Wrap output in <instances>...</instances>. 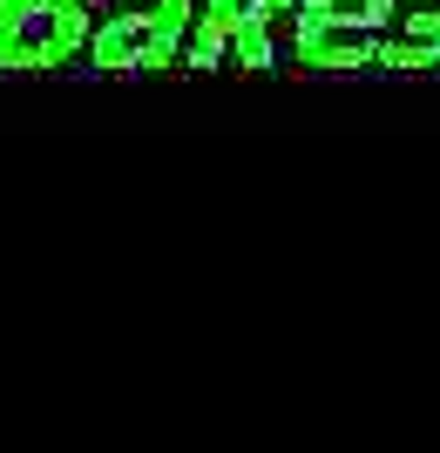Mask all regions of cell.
I'll use <instances>...</instances> for the list:
<instances>
[{
    "instance_id": "cell-1",
    "label": "cell",
    "mask_w": 440,
    "mask_h": 453,
    "mask_svg": "<svg viewBox=\"0 0 440 453\" xmlns=\"http://www.w3.org/2000/svg\"><path fill=\"white\" fill-rule=\"evenodd\" d=\"M89 7H27L0 14V75L7 68H61L68 55L89 48Z\"/></svg>"
},
{
    "instance_id": "cell-2",
    "label": "cell",
    "mask_w": 440,
    "mask_h": 453,
    "mask_svg": "<svg viewBox=\"0 0 440 453\" xmlns=\"http://www.w3.org/2000/svg\"><path fill=\"white\" fill-rule=\"evenodd\" d=\"M89 61L109 68V75H163L183 61V35L156 27V20H129V14H109L89 41Z\"/></svg>"
},
{
    "instance_id": "cell-3",
    "label": "cell",
    "mask_w": 440,
    "mask_h": 453,
    "mask_svg": "<svg viewBox=\"0 0 440 453\" xmlns=\"http://www.w3.org/2000/svg\"><path fill=\"white\" fill-rule=\"evenodd\" d=\"M298 7H305V0H244V14H237V68L271 75L278 61H291Z\"/></svg>"
},
{
    "instance_id": "cell-4",
    "label": "cell",
    "mask_w": 440,
    "mask_h": 453,
    "mask_svg": "<svg viewBox=\"0 0 440 453\" xmlns=\"http://www.w3.org/2000/svg\"><path fill=\"white\" fill-rule=\"evenodd\" d=\"M380 41L386 35H359V27H332V20L298 14L291 61H298V68H326V75H345V68H380Z\"/></svg>"
},
{
    "instance_id": "cell-5",
    "label": "cell",
    "mask_w": 440,
    "mask_h": 453,
    "mask_svg": "<svg viewBox=\"0 0 440 453\" xmlns=\"http://www.w3.org/2000/svg\"><path fill=\"white\" fill-rule=\"evenodd\" d=\"M237 14H244V0H204L190 20V41H183V68H224V61H237Z\"/></svg>"
},
{
    "instance_id": "cell-6",
    "label": "cell",
    "mask_w": 440,
    "mask_h": 453,
    "mask_svg": "<svg viewBox=\"0 0 440 453\" xmlns=\"http://www.w3.org/2000/svg\"><path fill=\"white\" fill-rule=\"evenodd\" d=\"M298 14L332 20V27H359V35H393V20H400V0H305Z\"/></svg>"
},
{
    "instance_id": "cell-7",
    "label": "cell",
    "mask_w": 440,
    "mask_h": 453,
    "mask_svg": "<svg viewBox=\"0 0 440 453\" xmlns=\"http://www.w3.org/2000/svg\"><path fill=\"white\" fill-rule=\"evenodd\" d=\"M380 68H440V27L393 20V35L380 41Z\"/></svg>"
},
{
    "instance_id": "cell-8",
    "label": "cell",
    "mask_w": 440,
    "mask_h": 453,
    "mask_svg": "<svg viewBox=\"0 0 440 453\" xmlns=\"http://www.w3.org/2000/svg\"><path fill=\"white\" fill-rule=\"evenodd\" d=\"M109 14H129V20H156V27H170V35H183V41H190L197 0H115Z\"/></svg>"
},
{
    "instance_id": "cell-9",
    "label": "cell",
    "mask_w": 440,
    "mask_h": 453,
    "mask_svg": "<svg viewBox=\"0 0 440 453\" xmlns=\"http://www.w3.org/2000/svg\"><path fill=\"white\" fill-rule=\"evenodd\" d=\"M400 20H413V27H440V0H400Z\"/></svg>"
},
{
    "instance_id": "cell-10",
    "label": "cell",
    "mask_w": 440,
    "mask_h": 453,
    "mask_svg": "<svg viewBox=\"0 0 440 453\" xmlns=\"http://www.w3.org/2000/svg\"><path fill=\"white\" fill-rule=\"evenodd\" d=\"M27 7H89V0H0V14H27Z\"/></svg>"
}]
</instances>
